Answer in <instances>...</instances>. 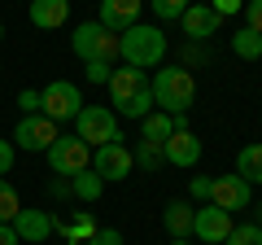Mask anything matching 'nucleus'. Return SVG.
<instances>
[{
    "label": "nucleus",
    "mask_w": 262,
    "mask_h": 245,
    "mask_svg": "<svg viewBox=\"0 0 262 245\" xmlns=\"http://www.w3.org/2000/svg\"><path fill=\"white\" fill-rule=\"evenodd\" d=\"M110 75H114V62H88V84H110Z\"/></svg>",
    "instance_id": "obj_28"
},
{
    "label": "nucleus",
    "mask_w": 262,
    "mask_h": 245,
    "mask_svg": "<svg viewBox=\"0 0 262 245\" xmlns=\"http://www.w3.org/2000/svg\"><path fill=\"white\" fill-rule=\"evenodd\" d=\"M253 201V184H245L241 175H219V179H210V206H219V210H245Z\"/></svg>",
    "instance_id": "obj_8"
},
{
    "label": "nucleus",
    "mask_w": 262,
    "mask_h": 245,
    "mask_svg": "<svg viewBox=\"0 0 262 245\" xmlns=\"http://www.w3.org/2000/svg\"><path fill=\"white\" fill-rule=\"evenodd\" d=\"M153 105H162V114H188V105L196 101V79L188 66H162L149 84Z\"/></svg>",
    "instance_id": "obj_2"
},
{
    "label": "nucleus",
    "mask_w": 262,
    "mask_h": 245,
    "mask_svg": "<svg viewBox=\"0 0 262 245\" xmlns=\"http://www.w3.org/2000/svg\"><path fill=\"white\" fill-rule=\"evenodd\" d=\"M118 57H122V66H136V70L162 66V57H166V31L162 27H144V22L127 27L118 35Z\"/></svg>",
    "instance_id": "obj_1"
},
{
    "label": "nucleus",
    "mask_w": 262,
    "mask_h": 245,
    "mask_svg": "<svg viewBox=\"0 0 262 245\" xmlns=\"http://www.w3.org/2000/svg\"><path fill=\"white\" fill-rule=\"evenodd\" d=\"M48 167L70 179V175H79V171L92 167V149H88L79 136H57V140L48 145Z\"/></svg>",
    "instance_id": "obj_5"
},
{
    "label": "nucleus",
    "mask_w": 262,
    "mask_h": 245,
    "mask_svg": "<svg viewBox=\"0 0 262 245\" xmlns=\"http://www.w3.org/2000/svg\"><path fill=\"white\" fill-rule=\"evenodd\" d=\"M236 175L245 184H262V145H245L236 153Z\"/></svg>",
    "instance_id": "obj_19"
},
{
    "label": "nucleus",
    "mask_w": 262,
    "mask_h": 245,
    "mask_svg": "<svg viewBox=\"0 0 262 245\" xmlns=\"http://www.w3.org/2000/svg\"><path fill=\"white\" fill-rule=\"evenodd\" d=\"M75 122H79V140H83L88 149H101V145H118L122 140L118 118H114V110H105V105H83Z\"/></svg>",
    "instance_id": "obj_4"
},
{
    "label": "nucleus",
    "mask_w": 262,
    "mask_h": 245,
    "mask_svg": "<svg viewBox=\"0 0 262 245\" xmlns=\"http://www.w3.org/2000/svg\"><path fill=\"white\" fill-rule=\"evenodd\" d=\"M70 193H75L79 201H96V197L105 193V179L88 167V171H79V175H70Z\"/></svg>",
    "instance_id": "obj_20"
},
{
    "label": "nucleus",
    "mask_w": 262,
    "mask_h": 245,
    "mask_svg": "<svg viewBox=\"0 0 262 245\" xmlns=\"http://www.w3.org/2000/svg\"><path fill=\"white\" fill-rule=\"evenodd\" d=\"M162 223H166L170 241H188V236H192V206H188V201H170L166 215H162Z\"/></svg>",
    "instance_id": "obj_17"
},
{
    "label": "nucleus",
    "mask_w": 262,
    "mask_h": 245,
    "mask_svg": "<svg viewBox=\"0 0 262 245\" xmlns=\"http://www.w3.org/2000/svg\"><path fill=\"white\" fill-rule=\"evenodd\" d=\"M253 210H258V228H262V201H258V206H253Z\"/></svg>",
    "instance_id": "obj_36"
},
{
    "label": "nucleus",
    "mask_w": 262,
    "mask_h": 245,
    "mask_svg": "<svg viewBox=\"0 0 262 245\" xmlns=\"http://www.w3.org/2000/svg\"><path fill=\"white\" fill-rule=\"evenodd\" d=\"M232 53L245 57V62H258V57H262V35H258V31H249V27H241L232 35Z\"/></svg>",
    "instance_id": "obj_21"
},
{
    "label": "nucleus",
    "mask_w": 262,
    "mask_h": 245,
    "mask_svg": "<svg viewBox=\"0 0 262 245\" xmlns=\"http://www.w3.org/2000/svg\"><path fill=\"white\" fill-rule=\"evenodd\" d=\"M83 245H122V232H118V228H96Z\"/></svg>",
    "instance_id": "obj_31"
},
{
    "label": "nucleus",
    "mask_w": 262,
    "mask_h": 245,
    "mask_svg": "<svg viewBox=\"0 0 262 245\" xmlns=\"http://www.w3.org/2000/svg\"><path fill=\"white\" fill-rule=\"evenodd\" d=\"M61 232H66V241H70V245H83L88 236L96 232V223H92V215H75L70 223H61Z\"/></svg>",
    "instance_id": "obj_23"
},
{
    "label": "nucleus",
    "mask_w": 262,
    "mask_h": 245,
    "mask_svg": "<svg viewBox=\"0 0 262 245\" xmlns=\"http://www.w3.org/2000/svg\"><path fill=\"white\" fill-rule=\"evenodd\" d=\"M66 245H70V241H66Z\"/></svg>",
    "instance_id": "obj_39"
},
{
    "label": "nucleus",
    "mask_w": 262,
    "mask_h": 245,
    "mask_svg": "<svg viewBox=\"0 0 262 245\" xmlns=\"http://www.w3.org/2000/svg\"><path fill=\"white\" fill-rule=\"evenodd\" d=\"M140 5L144 0H101V27H110L114 35H122L127 27H136L140 22Z\"/></svg>",
    "instance_id": "obj_12"
},
{
    "label": "nucleus",
    "mask_w": 262,
    "mask_h": 245,
    "mask_svg": "<svg viewBox=\"0 0 262 245\" xmlns=\"http://www.w3.org/2000/svg\"><path fill=\"white\" fill-rule=\"evenodd\" d=\"M0 35H5V27H0Z\"/></svg>",
    "instance_id": "obj_38"
},
{
    "label": "nucleus",
    "mask_w": 262,
    "mask_h": 245,
    "mask_svg": "<svg viewBox=\"0 0 262 245\" xmlns=\"http://www.w3.org/2000/svg\"><path fill=\"white\" fill-rule=\"evenodd\" d=\"M232 228H236L232 215H227V210H219V206H201V210H192V236H201L206 245H223Z\"/></svg>",
    "instance_id": "obj_9"
},
{
    "label": "nucleus",
    "mask_w": 262,
    "mask_h": 245,
    "mask_svg": "<svg viewBox=\"0 0 262 245\" xmlns=\"http://www.w3.org/2000/svg\"><path fill=\"white\" fill-rule=\"evenodd\" d=\"M70 18V0H31V27L39 31H57Z\"/></svg>",
    "instance_id": "obj_16"
},
{
    "label": "nucleus",
    "mask_w": 262,
    "mask_h": 245,
    "mask_svg": "<svg viewBox=\"0 0 262 245\" xmlns=\"http://www.w3.org/2000/svg\"><path fill=\"white\" fill-rule=\"evenodd\" d=\"M110 96H114V110H118L122 101H131V96L136 92H144V88H149V70H136V66H118L110 75Z\"/></svg>",
    "instance_id": "obj_13"
},
{
    "label": "nucleus",
    "mask_w": 262,
    "mask_h": 245,
    "mask_svg": "<svg viewBox=\"0 0 262 245\" xmlns=\"http://www.w3.org/2000/svg\"><path fill=\"white\" fill-rule=\"evenodd\" d=\"M188 193H192L196 201H210V179H206V175H196L192 184H188Z\"/></svg>",
    "instance_id": "obj_34"
},
{
    "label": "nucleus",
    "mask_w": 262,
    "mask_h": 245,
    "mask_svg": "<svg viewBox=\"0 0 262 245\" xmlns=\"http://www.w3.org/2000/svg\"><path fill=\"white\" fill-rule=\"evenodd\" d=\"M53 215L48 210H18L13 215V232H18V241H27V245H44L48 236H53Z\"/></svg>",
    "instance_id": "obj_11"
},
{
    "label": "nucleus",
    "mask_w": 262,
    "mask_h": 245,
    "mask_svg": "<svg viewBox=\"0 0 262 245\" xmlns=\"http://www.w3.org/2000/svg\"><path fill=\"white\" fill-rule=\"evenodd\" d=\"M210 9H214L219 18H232V13H241V9H245V0H214Z\"/></svg>",
    "instance_id": "obj_33"
},
{
    "label": "nucleus",
    "mask_w": 262,
    "mask_h": 245,
    "mask_svg": "<svg viewBox=\"0 0 262 245\" xmlns=\"http://www.w3.org/2000/svg\"><path fill=\"white\" fill-rule=\"evenodd\" d=\"M179 22H184V35L188 39H210V35H219V22H223V18H219L210 5H188Z\"/></svg>",
    "instance_id": "obj_15"
},
{
    "label": "nucleus",
    "mask_w": 262,
    "mask_h": 245,
    "mask_svg": "<svg viewBox=\"0 0 262 245\" xmlns=\"http://www.w3.org/2000/svg\"><path fill=\"white\" fill-rule=\"evenodd\" d=\"M153 5V13H158L162 22H170V18H184V9H188V0H149Z\"/></svg>",
    "instance_id": "obj_27"
},
{
    "label": "nucleus",
    "mask_w": 262,
    "mask_h": 245,
    "mask_svg": "<svg viewBox=\"0 0 262 245\" xmlns=\"http://www.w3.org/2000/svg\"><path fill=\"white\" fill-rule=\"evenodd\" d=\"M170 245H188V241H170Z\"/></svg>",
    "instance_id": "obj_37"
},
{
    "label": "nucleus",
    "mask_w": 262,
    "mask_h": 245,
    "mask_svg": "<svg viewBox=\"0 0 262 245\" xmlns=\"http://www.w3.org/2000/svg\"><path fill=\"white\" fill-rule=\"evenodd\" d=\"M118 114H122V118H149V114H153V92H149V88H144V92H136L131 101L118 105Z\"/></svg>",
    "instance_id": "obj_22"
},
{
    "label": "nucleus",
    "mask_w": 262,
    "mask_h": 245,
    "mask_svg": "<svg viewBox=\"0 0 262 245\" xmlns=\"http://www.w3.org/2000/svg\"><path fill=\"white\" fill-rule=\"evenodd\" d=\"M223 245H262V228L258 223H236Z\"/></svg>",
    "instance_id": "obj_26"
},
{
    "label": "nucleus",
    "mask_w": 262,
    "mask_h": 245,
    "mask_svg": "<svg viewBox=\"0 0 262 245\" xmlns=\"http://www.w3.org/2000/svg\"><path fill=\"white\" fill-rule=\"evenodd\" d=\"M140 122H144V136H140V140H149V145H166L170 136H175V114L153 110L149 118H140Z\"/></svg>",
    "instance_id": "obj_18"
},
{
    "label": "nucleus",
    "mask_w": 262,
    "mask_h": 245,
    "mask_svg": "<svg viewBox=\"0 0 262 245\" xmlns=\"http://www.w3.org/2000/svg\"><path fill=\"white\" fill-rule=\"evenodd\" d=\"M131 167H136V162H131V149H122V145H101V149H92V171L105 179V184H110V179L114 184L127 179Z\"/></svg>",
    "instance_id": "obj_10"
},
{
    "label": "nucleus",
    "mask_w": 262,
    "mask_h": 245,
    "mask_svg": "<svg viewBox=\"0 0 262 245\" xmlns=\"http://www.w3.org/2000/svg\"><path fill=\"white\" fill-rule=\"evenodd\" d=\"M18 110L22 114H39L44 110V96H39L35 88H27V92H18Z\"/></svg>",
    "instance_id": "obj_30"
},
{
    "label": "nucleus",
    "mask_w": 262,
    "mask_h": 245,
    "mask_svg": "<svg viewBox=\"0 0 262 245\" xmlns=\"http://www.w3.org/2000/svg\"><path fill=\"white\" fill-rule=\"evenodd\" d=\"M22 210V201H18V189H13L9 179H0V223H13V215Z\"/></svg>",
    "instance_id": "obj_24"
},
{
    "label": "nucleus",
    "mask_w": 262,
    "mask_h": 245,
    "mask_svg": "<svg viewBox=\"0 0 262 245\" xmlns=\"http://www.w3.org/2000/svg\"><path fill=\"white\" fill-rule=\"evenodd\" d=\"M70 48L83 62H114L118 57V35L110 27H101V22H79L75 35H70Z\"/></svg>",
    "instance_id": "obj_3"
},
{
    "label": "nucleus",
    "mask_w": 262,
    "mask_h": 245,
    "mask_svg": "<svg viewBox=\"0 0 262 245\" xmlns=\"http://www.w3.org/2000/svg\"><path fill=\"white\" fill-rule=\"evenodd\" d=\"M0 245H22L18 232H13V223H0Z\"/></svg>",
    "instance_id": "obj_35"
},
{
    "label": "nucleus",
    "mask_w": 262,
    "mask_h": 245,
    "mask_svg": "<svg viewBox=\"0 0 262 245\" xmlns=\"http://www.w3.org/2000/svg\"><path fill=\"white\" fill-rule=\"evenodd\" d=\"M162 158H166L170 167H196V162H201V140H196L192 132H175L162 145Z\"/></svg>",
    "instance_id": "obj_14"
},
{
    "label": "nucleus",
    "mask_w": 262,
    "mask_h": 245,
    "mask_svg": "<svg viewBox=\"0 0 262 245\" xmlns=\"http://www.w3.org/2000/svg\"><path fill=\"white\" fill-rule=\"evenodd\" d=\"M57 140V122L44 118V114H27V118L13 127V149L27 153H48V145Z\"/></svg>",
    "instance_id": "obj_6"
},
{
    "label": "nucleus",
    "mask_w": 262,
    "mask_h": 245,
    "mask_svg": "<svg viewBox=\"0 0 262 245\" xmlns=\"http://www.w3.org/2000/svg\"><path fill=\"white\" fill-rule=\"evenodd\" d=\"M131 162H140L144 171H158L166 158H162V145H149V140H140V145H136V153H131Z\"/></svg>",
    "instance_id": "obj_25"
},
{
    "label": "nucleus",
    "mask_w": 262,
    "mask_h": 245,
    "mask_svg": "<svg viewBox=\"0 0 262 245\" xmlns=\"http://www.w3.org/2000/svg\"><path fill=\"white\" fill-rule=\"evenodd\" d=\"M245 27H249V31H258V35H262V0H245Z\"/></svg>",
    "instance_id": "obj_29"
},
{
    "label": "nucleus",
    "mask_w": 262,
    "mask_h": 245,
    "mask_svg": "<svg viewBox=\"0 0 262 245\" xmlns=\"http://www.w3.org/2000/svg\"><path fill=\"white\" fill-rule=\"evenodd\" d=\"M13 153H18V149H13V140L0 136V175H9V171H13Z\"/></svg>",
    "instance_id": "obj_32"
},
{
    "label": "nucleus",
    "mask_w": 262,
    "mask_h": 245,
    "mask_svg": "<svg viewBox=\"0 0 262 245\" xmlns=\"http://www.w3.org/2000/svg\"><path fill=\"white\" fill-rule=\"evenodd\" d=\"M44 118H53V122H66V118H79V110H83V96H79V88L75 84H66V79H57V84H48L44 92Z\"/></svg>",
    "instance_id": "obj_7"
}]
</instances>
